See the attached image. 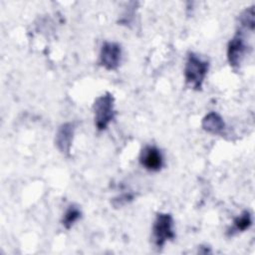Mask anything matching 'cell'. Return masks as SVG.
Segmentation results:
<instances>
[{
  "label": "cell",
  "mask_w": 255,
  "mask_h": 255,
  "mask_svg": "<svg viewBox=\"0 0 255 255\" xmlns=\"http://www.w3.org/2000/svg\"><path fill=\"white\" fill-rule=\"evenodd\" d=\"M208 69V61L201 59L192 52L188 53L184 66V80L186 85L195 91L201 90Z\"/></svg>",
  "instance_id": "1"
},
{
  "label": "cell",
  "mask_w": 255,
  "mask_h": 255,
  "mask_svg": "<svg viewBox=\"0 0 255 255\" xmlns=\"http://www.w3.org/2000/svg\"><path fill=\"white\" fill-rule=\"evenodd\" d=\"M114 102V97L110 93H106L95 100L93 109L95 114V126L98 130H105L114 120L116 115Z\"/></svg>",
  "instance_id": "2"
},
{
  "label": "cell",
  "mask_w": 255,
  "mask_h": 255,
  "mask_svg": "<svg viewBox=\"0 0 255 255\" xmlns=\"http://www.w3.org/2000/svg\"><path fill=\"white\" fill-rule=\"evenodd\" d=\"M175 237L173 218L169 213H157L152 226V238L156 247H162Z\"/></svg>",
  "instance_id": "3"
},
{
  "label": "cell",
  "mask_w": 255,
  "mask_h": 255,
  "mask_svg": "<svg viewBox=\"0 0 255 255\" xmlns=\"http://www.w3.org/2000/svg\"><path fill=\"white\" fill-rule=\"evenodd\" d=\"M122 59V48L116 42H105L100 52V65L108 71L117 70Z\"/></svg>",
  "instance_id": "4"
},
{
  "label": "cell",
  "mask_w": 255,
  "mask_h": 255,
  "mask_svg": "<svg viewBox=\"0 0 255 255\" xmlns=\"http://www.w3.org/2000/svg\"><path fill=\"white\" fill-rule=\"evenodd\" d=\"M248 44L242 33H238L229 41L227 46V59L232 67H238L248 52Z\"/></svg>",
  "instance_id": "5"
},
{
  "label": "cell",
  "mask_w": 255,
  "mask_h": 255,
  "mask_svg": "<svg viewBox=\"0 0 255 255\" xmlns=\"http://www.w3.org/2000/svg\"><path fill=\"white\" fill-rule=\"evenodd\" d=\"M139 162L146 170L158 171L163 165V156L157 147L146 145L140 151Z\"/></svg>",
  "instance_id": "6"
},
{
  "label": "cell",
  "mask_w": 255,
  "mask_h": 255,
  "mask_svg": "<svg viewBox=\"0 0 255 255\" xmlns=\"http://www.w3.org/2000/svg\"><path fill=\"white\" fill-rule=\"evenodd\" d=\"M74 124L72 123H66L63 124L57 130L56 137H55V143L57 148L65 154H68L71 149L72 141H73V135H74Z\"/></svg>",
  "instance_id": "7"
},
{
  "label": "cell",
  "mask_w": 255,
  "mask_h": 255,
  "mask_svg": "<svg viewBox=\"0 0 255 255\" xmlns=\"http://www.w3.org/2000/svg\"><path fill=\"white\" fill-rule=\"evenodd\" d=\"M202 128L212 134H221L225 129V123L223 119L214 112L208 113L202 120Z\"/></svg>",
  "instance_id": "8"
},
{
  "label": "cell",
  "mask_w": 255,
  "mask_h": 255,
  "mask_svg": "<svg viewBox=\"0 0 255 255\" xmlns=\"http://www.w3.org/2000/svg\"><path fill=\"white\" fill-rule=\"evenodd\" d=\"M252 224V217L249 211L245 210L241 215L236 217L233 221L232 228L228 231L229 235H233L236 232H243L248 229Z\"/></svg>",
  "instance_id": "9"
},
{
  "label": "cell",
  "mask_w": 255,
  "mask_h": 255,
  "mask_svg": "<svg viewBox=\"0 0 255 255\" xmlns=\"http://www.w3.org/2000/svg\"><path fill=\"white\" fill-rule=\"evenodd\" d=\"M239 23L241 26V30L244 31H250L251 33L254 31V25H255V20H254V9L253 6L245 9L240 17H239Z\"/></svg>",
  "instance_id": "10"
},
{
  "label": "cell",
  "mask_w": 255,
  "mask_h": 255,
  "mask_svg": "<svg viewBox=\"0 0 255 255\" xmlns=\"http://www.w3.org/2000/svg\"><path fill=\"white\" fill-rule=\"evenodd\" d=\"M81 217V211L78 207L71 205L68 207V209L66 210L63 219H62V224L65 228L70 229L74 223L76 221H78V219Z\"/></svg>",
  "instance_id": "11"
}]
</instances>
